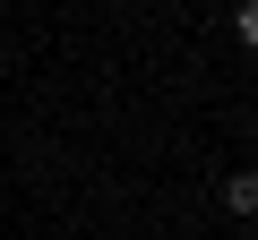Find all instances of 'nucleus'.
Here are the masks:
<instances>
[{
  "instance_id": "f03ea898",
  "label": "nucleus",
  "mask_w": 258,
  "mask_h": 240,
  "mask_svg": "<svg viewBox=\"0 0 258 240\" xmlns=\"http://www.w3.org/2000/svg\"><path fill=\"white\" fill-rule=\"evenodd\" d=\"M232 26H241V43L258 52V0H241V18H232Z\"/></svg>"
},
{
  "instance_id": "f257e3e1",
  "label": "nucleus",
  "mask_w": 258,
  "mask_h": 240,
  "mask_svg": "<svg viewBox=\"0 0 258 240\" xmlns=\"http://www.w3.org/2000/svg\"><path fill=\"white\" fill-rule=\"evenodd\" d=\"M224 206H232V214H258V172H232V180H224Z\"/></svg>"
}]
</instances>
